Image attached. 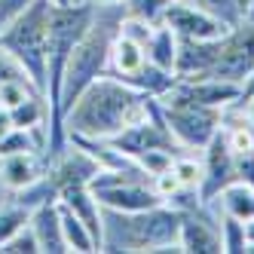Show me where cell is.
Instances as JSON below:
<instances>
[{
    "label": "cell",
    "instance_id": "1",
    "mask_svg": "<svg viewBox=\"0 0 254 254\" xmlns=\"http://www.w3.org/2000/svg\"><path fill=\"white\" fill-rule=\"evenodd\" d=\"M156 107V98L138 92L135 86L101 74L83 89V95L67 107L64 135L67 138H114L129 126L144 123Z\"/></svg>",
    "mask_w": 254,
    "mask_h": 254
},
{
    "label": "cell",
    "instance_id": "2",
    "mask_svg": "<svg viewBox=\"0 0 254 254\" xmlns=\"http://www.w3.org/2000/svg\"><path fill=\"white\" fill-rule=\"evenodd\" d=\"M126 15L123 3H92V19L83 37L77 40L74 52L67 59L64 77H62V95H59V117L64 126V114L74 104L89 83H95L101 74H107L111 62V46L120 34V22Z\"/></svg>",
    "mask_w": 254,
    "mask_h": 254
},
{
    "label": "cell",
    "instance_id": "3",
    "mask_svg": "<svg viewBox=\"0 0 254 254\" xmlns=\"http://www.w3.org/2000/svg\"><path fill=\"white\" fill-rule=\"evenodd\" d=\"M181 211L169 202L144 211L101 208V251H178Z\"/></svg>",
    "mask_w": 254,
    "mask_h": 254
},
{
    "label": "cell",
    "instance_id": "4",
    "mask_svg": "<svg viewBox=\"0 0 254 254\" xmlns=\"http://www.w3.org/2000/svg\"><path fill=\"white\" fill-rule=\"evenodd\" d=\"M49 12L52 0H31V3L15 15L12 25L3 31L0 46L12 52L31 83L46 95V52H49Z\"/></svg>",
    "mask_w": 254,
    "mask_h": 254
},
{
    "label": "cell",
    "instance_id": "5",
    "mask_svg": "<svg viewBox=\"0 0 254 254\" xmlns=\"http://www.w3.org/2000/svg\"><path fill=\"white\" fill-rule=\"evenodd\" d=\"M172 138L184 150H202L221 129V111L181 98H156Z\"/></svg>",
    "mask_w": 254,
    "mask_h": 254
},
{
    "label": "cell",
    "instance_id": "6",
    "mask_svg": "<svg viewBox=\"0 0 254 254\" xmlns=\"http://www.w3.org/2000/svg\"><path fill=\"white\" fill-rule=\"evenodd\" d=\"M254 74V19H245L242 25L230 28L221 37V49L205 77L245 86V80Z\"/></svg>",
    "mask_w": 254,
    "mask_h": 254
},
{
    "label": "cell",
    "instance_id": "7",
    "mask_svg": "<svg viewBox=\"0 0 254 254\" xmlns=\"http://www.w3.org/2000/svg\"><path fill=\"white\" fill-rule=\"evenodd\" d=\"M98 172H101V162L86 147H80L77 141H67L64 150L59 156H52L46 166V178L59 193L70 187H89Z\"/></svg>",
    "mask_w": 254,
    "mask_h": 254
},
{
    "label": "cell",
    "instance_id": "8",
    "mask_svg": "<svg viewBox=\"0 0 254 254\" xmlns=\"http://www.w3.org/2000/svg\"><path fill=\"white\" fill-rule=\"evenodd\" d=\"M199 156H202V184H199V199H202V202H211L227 184L236 181L233 150H230V144H227L221 129H217V135L199 150Z\"/></svg>",
    "mask_w": 254,
    "mask_h": 254
},
{
    "label": "cell",
    "instance_id": "9",
    "mask_svg": "<svg viewBox=\"0 0 254 254\" xmlns=\"http://www.w3.org/2000/svg\"><path fill=\"white\" fill-rule=\"evenodd\" d=\"M159 22L169 25L178 34V40H217V37H224L230 31L227 25H221L217 19L205 15L202 9L190 6L187 0H172Z\"/></svg>",
    "mask_w": 254,
    "mask_h": 254
},
{
    "label": "cell",
    "instance_id": "10",
    "mask_svg": "<svg viewBox=\"0 0 254 254\" xmlns=\"http://www.w3.org/2000/svg\"><path fill=\"white\" fill-rule=\"evenodd\" d=\"M43 175H46V156L40 150L0 156V190L6 193H19L31 187L34 181H40Z\"/></svg>",
    "mask_w": 254,
    "mask_h": 254
},
{
    "label": "cell",
    "instance_id": "11",
    "mask_svg": "<svg viewBox=\"0 0 254 254\" xmlns=\"http://www.w3.org/2000/svg\"><path fill=\"white\" fill-rule=\"evenodd\" d=\"M28 227H31L34 236H37L40 254H70L67 251V242H64V233H62L59 199H56V202H43V205L34 208Z\"/></svg>",
    "mask_w": 254,
    "mask_h": 254
},
{
    "label": "cell",
    "instance_id": "12",
    "mask_svg": "<svg viewBox=\"0 0 254 254\" xmlns=\"http://www.w3.org/2000/svg\"><path fill=\"white\" fill-rule=\"evenodd\" d=\"M59 202L67 205V208L89 227V233L95 236L98 251H101V205H98L95 193L89 190V187H70V190H62V193H59Z\"/></svg>",
    "mask_w": 254,
    "mask_h": 254
},
{
    "label": "cell",
    "instance_id": "13",
    "mask_svg": "<svg viewBox=\"0 0 254 254\" xmlns=\"http://www.w3.org/2000/svg\"><path fill=\"white\" fill-rule=\"evenodd\" d=\"M208 205L214 211H224V214L239 217V221L245 224V221L254 217V187L245 184V181H233V184H227Z\"/></svg>",
    "mask_w": 254,
    "mask_h": 254
},
{
    "label": "cell",
    "instance_id": "14",
    "mask_svg": "<svg viewBox=\"0 0 254 254\" xmlns=\"http://www.w3.org/2000/svg\"><path fill=\"white\" fill-rule=\"evenodd\" d=\"M147 64V52H144L141 43L123 37V34H117V40L111 46V62H107V74H114L117 80H126L132 77L138 67Z\"/></svg>",
    "mask_w": 254,
    "mask_h": 254
},
{
    "label": "cell",
    "instance_id": "15",
    "mask_svg": "<svg viewBox=\"0 0 254 254\" xmlns=\"http://www.w3.org/2000/svg\"><path fill=\"white\" fill-rule=\"evenodd\" d=\"M144 52H147V62L156 64V67H166L175 74V59H178V34L169 28V25H162L156 22L153 25V34H150V40L144 43Z\"/></svg>",
    "mask_w": 254,
    "mask_h": 254
},
{
    "label": "cell",
    "instance_id": "16",
    "mask_svg": "<svg viewBox=\"0 0 254 254\" xmlns=\"http://www.w3.org/2000/svg\"><path fill=\"white\" fill-rule=\"evenodd\" d=\"M59 214H62V233H64L67 251H77V254H92V251H98L95 236L89 233V227L80 221L74 211H70L67 205H62V202H59Z\"/></svg>",
    "mask_w": 254,
    "mask_h": 254
},
{
    "label": "cell",
    "instance_id": "17",
    "mask_svg": "<svg viewBox=\"0 0 254 254\" xmlns=\"http://www.w3.org/2000/svg\"><path fill=\"white\" fill-rule=\"evenodd\" d=\"M123 83H129V86H135L138 92H144V95H150V98H159V95H166L169 89H172V83H175V74L172 70H166V67H156V64H144V67H138L132 77H126Z\"/></svg>",
    "mask_w": 254,
    "mask_h": 254
},
{
    "label": "cell",
    "instance_id": "18",
    "mask_svg": "<svg viewBox=\"0 0 254 254\" xmlns=\"http://www.w3.org/2000/svg\"><path fill=\"white\" fill-rule=\"evenodd\" d=\"M187 3L202 9L205 15H211V19H217L227 28H236V25H242L248 19L245 9L239 6V0H187Z\"/></svg>",
    "mask_w": 254,
    "mask_h": 254
},
{
    "label": "cell",
    "instance_id": "19",
    "mask_svg": "<svg viewBox=\"0 0 254 254\" xmlns=\"http://www.w3.org/2000/svg\"><path fill=\"white\" fill-rule=\"evenodd\" d=\"M172 172H175V178L181 181L184 190H196L199 193V184H202V156H199V150L196 153L181 150L175 156V162H172Z\"/></svg>",
    "mask_w": 254,
    "mask_h": 254
},
{
    "label": "cell",
    "instance_id": "20",
    "mask_svg": "<svg viewBox=\"0 0 254 254\" xmlns=\"http://www.w3.org/2000/svg\"><path fill=\"white\" fill-rule=\"evenodd\" d=\"M28 221H31V208H25L22 202H15V199L0 202V245L12 239L19 230H25Z\"/></svg>",
    "mask_w": 254,
    "mask_h": 254
},
{
    "label": "cell",
    "instance_id": "21",
    "mask_svg": "<svg viewBox=\"0 0 254 254\" xmlns=\"http://www.w3.org/2000/svg\"><path fill=\"white\" fill-rule=\"evenodd\" d=\"M217 227H221V242L227 254H245V224L233 214L217 211Z\"/></svg>",
    "mask_w": 254,
    "mask_h": 254
},
{
    "label": "cell",
    "instance_id": "22",
    "mask_svg": "<svg viewBox=\"0 0 254 254\" xmlns=\"http://www.w3.org/2000/svg\"><path fill=\"white\" fill-rule=\"evenodd\" d=\"M169 3L172 0H123L126 15H135V19H144L150 25H156L162 19V12L169 9Z\"/></svg>",
    "mask_w": 254,
    "mask_h": 254
},
{
    "label": "cell",
    "instance_id": "23",
    "mask_svg": "<svg viewBox=\"0 0 254 254\" xmlns=\"http://www.w3.org/2000/svg\"><path fill=\"white\" fill-rule=\"evenodd\" d=\"M40 89L28 83V80H12V83H3L0 86V107H6V111H12V107H19L25 98L37 95Z\"/></svg>",
    "mask_w": 254,
    "mask_h": 254
},
{
    "label": "cell",
    "instance_id": "24",
    "mask_svg": "<svg viewBox=\"0 0 254 254\" xmlns=\"http://www.w3.org/2000/svg\"><path fill=\"white\" fill-rule=\"evenodd\" d=\"M175 150H144L141 156H135V162L147 172L150 178L153 175H159V172H166V169H172V162H175Z\"/></svg>",
    "mask_w": 254,
    "mask_h": 254
},
{
    "label": "cell",
    "instance_id": "25",
    "mask_svg": "<svg viewBox=\"0 0 254 254\" xmlns=\"http://www.w3.org/2000/svg\"><path fill=\"white\" fill-rule=\"evenodd\" d=\"M0 254H40L37 236L31 233V227H25V230L15 233L12 239H6L3 245H0Z\"/></svg>",
    "mask_w": 254,
    "mask_h": 254
},
{
    "label": "cell",
    "instance_id": "26",
    "mask_svg": "<svg viewBox=\"0 0 254 254\" xmlns=\"http://www.w3.org/2000/svg\"><path fill=\"white\" fill-rule=\"evenodd\" d=\"M120 34L144 46V43L150 40V34H153V25H150V22H144V19H135V15H123V22H120Z\"/></svg>",
    "mask_w": 254,
    "mask_h": 254
},
{
    "label": "cell",
    "instance_id": "27",
    "mask_svg": "<svg viewBox=\"0 0 254 254\" xmlns=\"http://www.w3.org/2000/svg\"><path fill=\"white\" fill-rule=\"evenodd\" d=\"M12 80H28V83H31L28 70L15 62V56L0 46V86H3V83H12Z\"/></svg>",
    "mask_w": 254,
    "mask_h": 254
},
{
    "label": "cell",
    "instance_id": "28",
    "mask_svg": "<svg viewBox=\"0 0 254 254\" xmlns=\"http://www.w3.org/2000/svg\"><path fill=\"white\" fill-rule=\"evenodd\" d=\"M233 162H236V181H245L254 187V147L245 153H233Z\"/></svg>",
    "mask_w": 254,
    "mask_h": 254
},
{
    "label": "cell",
    "instance_id": "29",
    "mask_svg": "<svg viewBox=\"0 0 254 254\" xmlns=\"http://www.w3.org/2000/svg\"><path fill=\"white\" fill-rule=\"evenodd\" d=\"M31 0H0V37H3V31L12 25V19L19 15Z\"/></svg>",
    "mask_w": 254,
    "mask_h": 254
},
{
    "label": "cell",
    "instance_id": "30",
    "mask_svg": "<svg viewBox=\"0 0 254 254\" xmlns=\"http://www.w3.org/2000/svg\"><path fill=\"white\" fill-rule=\"evenodd\" d=\"M245 254H254V217L251 221H245Z\"/></svg>",
    "mask_w": 254,
    "mask_h": 254
},
{
    "label": "cell",
    "instance_id": "31",
    "mask_svg": "<svg viewBox=\"0 0 254 254\" xmlns=\"http://www.w3.org/2000/svg\"><path fill=\"white\" fill-rule=\"evenodd\" d=\"M9 129H12V117H9L6 107H0V138H3Z\"/></svg>",
    "mask_w": 254,
    "mask_h": 254
},
{
    "label": "cell",
    "instance_id": "32",
    "mask_svg": "<svg viewBox=\"0 0 254 254\" xmlns=\"http://www.w3.org/2000/svg\"><path fill=\"white\" fill-rule=\"evenodd\" d=\"M251 92H254V74H251V77L245 80V86H242V95H251Z\"/></svg>",
    "mask_w": 254,
    "mask_h": 254
},
{
    "label": "cell",
    "instance_id": "33",
    "mask_svg": "<svg viewBox=\"0 0 254 254\" xmlns=\"http://www.w3.org/2000/svg\"><path fill=\"white\" fill-rule=\"evenodd\" d=\"M245 101H248V117H251V126H254V92L245 95Z\"/></svg>",
    "mask_w": 254,
    "mask_h": 254
},
{
    "label": "cell",
    "instance_id": "34",
    "mask_svg": "<svg viewBox=\"0 0 254 254\" xmlns=\"http://www.w3.org/2000/svg\"><path fill=\"white\" fill-rule=\"evenodd\" d=\"M83 3H123V0H83Z\"/></svg>",
    "mask_w": 254,
    "mask_h": 254
},
{
    "label": "cell",
    "instance_id": "35",
    "mask_svg": "<svg viewBox=\"0 0 254 254\" xmlns=\"http://www.w3.org/2000/svg\"><path fill=\"white\" fill-rule=\"evenodd\" d=\"M248 19H254V0H248Z\"/></svg>",
    "mask_w": 254,
    "mask_h": 254
},
{
    "label": "cell",
    "instance_id": "36",
    "mask_svg": "<svg viewBox=\"0 0 254 254\" xmlns=\"http://www.w3.org/2000/svg\"><path fill=\"white\" fill-rule=\"evenodd\" d=\"M239 6L245 9V15H248V0H239Z\"/></svg>",
    "mask_w": 254,
    "mask_h": 254
},
{
    "label": "cell",
    "instance_id": "37",
    "mask_svg": "<svg viewBox=\"0 0 254 254\" xmlns=\"http://www.w3.org/2000/svg\"><path fill=\"white\" fill-rule=\"evenodd\" d=\"M52 3H70V0H52Z\"/></svg>",
    "mask_w": 254,
    "mask_h": 254
}]
</instances>
